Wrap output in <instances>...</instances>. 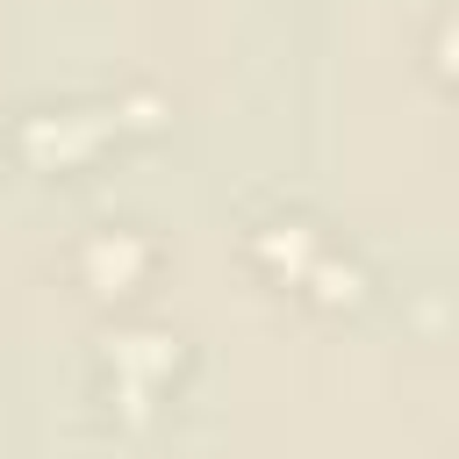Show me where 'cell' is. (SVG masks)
I'll return each mask as SVG.
<instances>
[{
  "mask_svg": "<svg viewBox=\"0 0 459 459\" xmlns=\"http://www.w3.org/2000/svg\"><path fill=\"white\" fill-rule=\"evenodd\" d=\"M115 129H122V108H50V115H29L14 143H22V158H36V165H79V158H93Z\"/></svg>",
  "mask_w": 459,
  "mask_h": 459,
  "instance_id": "obj_1",
  "label": "cell"
},
{
  "mask_svg": "<svg viewBox=\"0 0 459 459\" xmlns=\"http://www.w3.org/2000/svg\"><path fill=\"white\" fill-rule=\"evenodd\" d=\"M79 273H86L93 294H129V287L151 273L143 230H93V237L79 244Z\"/></svg>",
  "mask_w": 459,
  "mask_h": 459,
  "instance_id": "obj_2",
  "label": "cell"
},
{
  "mask_svg": "<svg viewBox=\"0 0 459 459\" xmlns=\"http://www.w3.org/2000/svg\"><path fill=\"white\" fill-rule=\"evenodd\" d=\"M108 366H115L136 394H151V387L179 366V344H172L165 330H122V337H108Z\"/></svg>",
  "mask_w": 459,
  "mask_h": 459,
  "instance_id": "obj_3",
  "label": "cell"
},
{
  "mask_svg": "<svg viewBox=\"0 0 459 459\" xmlns=\"http://www.w3.org/2000/svg\"><path fill=\"white\" fill-rule=\"evenodd\" d=\"M251 251H258L273 273H287V280H308V273L323 265V237H316V222H301V215L265 222V230L251 237Z\"/></svg>",
  "mask_w": 459,
  "mask_h": 459,
  "instance_id": "obj_4",
  "label": "cell"
},
{
  "mask_svg": "<svg viewBox=\"0 0 459 459\" xmlns=\"http://www.w3.org/2000/svg\"><path fill=\"white\" fill-rule=\"evenodd\" d=\"M437 57H445V72L459 79V14H452V22L437 29Z\"/></svg>",
  "mask_w": 459,
  "mask_h": 459,
  "instance_id": "obj_5",
  "label": "cell"
}]
</instances>
